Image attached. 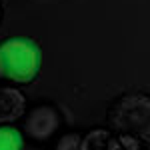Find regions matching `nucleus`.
Here are the masks:
<instances>
[{"mask_svg":"<svg viewBox=\"0 0 150 150\" xmlns=\"http://www.w3.org/2000/svg\"><path fill=\"white\" fill-rule=\"evenodd\" d=\"M4 74L14 82H32L40 70V48L28 38H12L0 46Z\"/></svg>","mask_w":150,"mask_h":150,"instance_id":"obj_1","label":"nucleus"},{"mask_svg":"<svg viewBox=\"0 0 150 150\" xmlns=\"http://www.w3.org/2000/svg\"><path fill=\"white\" fill-rule=\"evenodd\" d=\"M110 124L122 134H130L150 142V98L130 94L118 100L110 112Z\"/></svg>","mask_w":150,"mask_h":150,"instance_id":"obj_2","label":"nucleus"},{"mask_svg":"<svg viewBox=\"0 0 150 150\" xmlns=\"http://www.w3.org/2000/svg\"><path fill=\"white\" fill-rule=\"evenodd\" d=\"M58 128V114L54 108L50 106H38L34 108L28 118H26V124L24 130L30 138L34 140H46L50 138Z\"/></svg>","mask_w":150,"mask_h":150,"instance_id":"obj_3","label":"nucleus"},{"mask_svg":"<svg viewBox=\"0 0 150 150\" xmlns=\"http://www.w3.org/2000/svg\"><path fill=\"white\" fill-rule=\"evenodd\" d=\"M26 98L16 88H0V122H14L22 118Z\"/></svg>","mask_w":150,"mask_h":150,"instance_id":"obj_4","label":"nucleus"},{"mask_svg":"<svg viewBox=\"0 0 150 150\" xmlns=\"http://www.w3.org/2000/svg\"><path fill=\"white\" fill-rule=\"evenodd\" d=\"M22 148V136L16 128H0V150H18Z\"/></svg>","mask_w":150,"mask_h":150,"instance_id":"obj_5","label":"nucleus"},{"mask_svg":"<svg viewBox=\"0 0 150 150\" xmlns=\"http://www.w3.org/2000/svg\"><path fill=\"white\" fill-rule=\"evenodd\" d=\"M110 134L106 132V130H92L86 138H84V142H82V148H102V146H106V148H110Z\"/></svg>","mask_w":150,"mask_h":150,"instance_id":"obj_6","label":"nucleus"},{"mask_svg":"<svg viewBox=\"0 0 150 150\" xmlns=\"http://www.w3.org/2000/svg\"><path fill=\"white\" fill-rule=\"evenodd\" d=\"M82 146L80 142V136L78 134H66V136H62L60 142H58V148L60 150H78Z\"/></svg>","mask_w":150,"mask_h":150,"instance_id":"obj_7","label":"nucleus"},{"mask_svg":"<svg viewBox=\"0 0 150 150\" xmlns=\"http://www.w3.org/2000/svg\"><path fill=\"white\" fill-rule=\"evenodd\" d=\"M118 144L124 146V148H138V146H140L138 138H136V136H130V134H120Z\"/></svg>","mask_w":150,"mask_h":150,"instance_id":"obj_8","label":"nucleus"},{"mask_svg":"<svg viewBox=\"0 0 150 150\" xmlns=\"http://www.w3.org/2000/svg\"><path fill=\"white\" fill-rule=\"evenodd\" d=\"M4 74V66H2V60H0V76Z\"/></svg>","mask_w":150,"mask_h":150,"instance_id":"obj_9","label":"nucleus"},{"mask_svg":"<svg viewBox=\"0 0 150 150\" xmlns=\"http://www.w3.org/2000/svg\"><path fill=\"white\" fill-rule=\"evenodd\" d=\"M0 14H2V12H0Z\"/></svg>","mask_w":150,"mask_h":150,"instance_id":"obj_10","label":"nucleus"}]
</instances>
